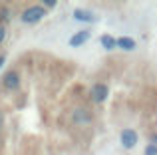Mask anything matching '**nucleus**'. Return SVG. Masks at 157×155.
<instances>
[{
  "instance_id": "nucleus-11",
  "label": "nucleus",
  "mask_w": 157,
  "mask_h": 155,
  "mask_svg": "<svg viewBox=\"0 0 157 155\" xmlns=\"http://www.w3.org/2000/svg\"><path fill=\"white\" fill-rule=\"evenodd\" d=\"M10 18V10H8V8H2V10H0V20H8Z\"/></svg>"
},
{
  "instance_id": "nucleus-4",
  "label": "nucleus",
  "mask_w": 157,
  "mask_h": 155,
  "mask_svg": "<svg viewBox=\"0 0 157 155\" xmlns=\"http://www.w3.org/2000/svg\"><path fill=\"white\" fill-rule=\"evenodd\" d=\"M119 137H121V145L125 149H131L137 145V131L135 129H123Z\"/></svg>"
},
{
  "instance_id": "nucleus-15",
  "label": "nucleus",
  "mask_w": 157,
  "mask_h": 155,
  "mask_svg": "<svg viewBox=\"0 0 157 155\" xmlns=\"http://www.w3.org/2000/svg\"><path fill=\"white\" fill-rule=\"evenodd\" d=\"M2 64H4V56H0V66H2Z\"/></svg>"
},
{
  "instance_id": "nucleus-1",
  "label": "nucleus",
  "mask_w": 157,
  "mask_h": 155,
  "mask_svg": "<svg viewBox=\"0 0 157 155\" xmlns=\"http://www.w3.org/2000/svg\"><path fill=\"white\" fill-rule=\"evenodd\" d=\"M46 16V8L44 6H28L26 10L20 14V20L24 24H36Z\"/></svg>"
},
{
  "instance_id": "nucleus-14",
  "label": "nucleus",
  "mask_w": 157,
  "mask_h": 155,
  "mask_svg": "<svg viewBox=\"0 0 157 155\" xmlns=\"http://www.w3.org/2000/svg\"><path fill=\"white\" fill-rule=\"evenodd\" d=\"M2 127H4V113L0 112V131H2Z\"/></svg>"
},
{
  "instance_id": "nucleus-7",
  "label": "nucleus",
  "mask_w": 157,
  "mask_h": 155,
  "mask_svg": "<svg viewBox=\"0 0 157 155\" xmlns=\"http://www.w3.org/2000/svg\"><path fill=\"white\" fill-rule=\"evenodd\" d=\"M74 18L80 20V22H94V20H96V16H94L90 10H84V8H76V10H74Z\"/></svg>"
},
{
  "instance_id": "nucleus-10",
  "label": "nucleus",
  "mask_w": 157,
  "mask_h": 155,
  "mask_svg": "<svg viewBox=\"0 0 157 155\" xmlns=\"http://www.w3.org/2000/svg\"><path fill=\"white\" fill-rule=\"evenodd\" d=\"M145 155H157V145L155 143H149L145 147Z\"/></svg>"
},
{
  "instance_id": "nucleus-9",
  "label": "nucleus",
  "mask_w": 157,
  "mask_h": 155,
  "mask_svg": "<svg viewBox=\"0 0 157 155\" xmlns=\"http://www.w3.org/2000/svg\"><path fill=\"white\" fill-rule=\"evenodd\" d=\"M100 42H101V46H104L105 50H113V48L117 46V40H115L113 36H109V34H104L100 38Z\"/></svg>"
},
{
  "instance_id": "nucleus-5",
  "label": "nucleus",
  "mask_w": 157,
  "mask_h": 155,
  "mask_svg": "<svg viewBox=\"0 0 157 155\" xmlns=\"http://www.w3.org/2000/svg\"><path fill=\"white\" fill-rule=\"evenodd\" d=\"M72 119L76 121V123H80V125H88V123H92V113H90L86 108H76L74 113H72Z\"/></svg>"
},
{
  "instance_id": "nucleus-8",
  "label": "nucleus",
  "mask_w": 157,
  "mask_h": 155,
  "mask_svg": "<svg viewBox=\"0 0 157 155\" xmlns=\"http://www.w3.org/2000/svg\"><path fill=\"white\" fill-rule=\"evenodd\" d=\"M135 40L133 38H129V36H121V38H117V48H121V50H127V52H131V50H135Z\"/></svg>"
},
{
  "instance_id": "nucleus-13",
  "label": "nucleus",
  "mask_w": 157,
  "mask_h": 155,
  "mask_svg": "<svg viewBox=\"0 0 157 155\" xmlns=\"http://www.w3.org/2000/svg\"><path fill=\"white\" fill-rule=\"evenodd\" d=\"M42 6H44V8H56V0H46Z\"/></svg>"
},
{
  "instance_id": "nucleus-6",
  "label": "nucleus",
  "mask_w": 157,
  "mask_h": 155,
  "mask_svg": "<svg viewBox=\"0 0 157 155\" xmlns=\"http://www.w3.org/2000/svg\"><path fill=\"white\" fill-rule=\"evenodd\" d=\"M90 30H80V32H76V34L70 38V46L72 48H78V46H82V44H86L90 40Z\"/></svg>"
},
{
  "instance_id": "nucleus-2",
  "label": "nucleus",
  "mask_w": 157,
  "mask_h": 155,
  "mask_svg": "<svg viewBox=\"0 0 157 155\" xmlns=\"http://www.w3.org/2000/svg\"><path fill=\"white\" fill-rule=\"evenodd\" d=\"M107 93H109V89H107L105 84H96L90 89V97H92L94 104H104L107 100Z\"/></svg>"
},
{
  "instance_id": "nucleus-3",
  "label": "nucleus",
  "mask_w": 157,
  "mask_h": 155,
  "mask_svg": "<svg viewBox=\"0 0 157 155\" xmlns=\"http://www.w3.org/2000/svg\"><path fill=\"white\" fill-rule=\"evenodd\" d=\"M2 85L6 89H10V92L18 89L20 88V74H18V72H14V70L6 72V74L2 76Z\"/></svg>"
},
{
  "instance_id": "nucleus-12",
  "label": "nucleus",
  "mask_w": 157,
  "mask_h": 155,
  "mask_svg": "<svg viewBox=\"0 0 157 155\" xmlns=\"http://www.w3.org/2000/svg\"><path fill=\"white\" fill-rule=\"evenodd\" d=\"M4 38H6V26H4V24H0V44L4 42Z\"/></svg>"
}]
</instances>
